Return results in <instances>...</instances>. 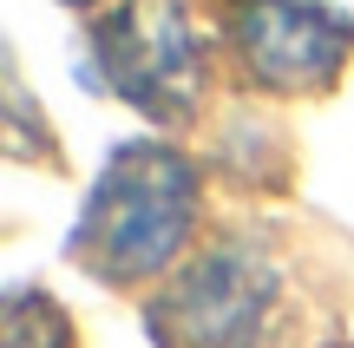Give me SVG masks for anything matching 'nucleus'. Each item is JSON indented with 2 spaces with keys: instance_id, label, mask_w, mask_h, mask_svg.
Returning a JSON list of instances; mask_svg holds the SVG:
<instances>
[{
  "instance_id": "f257e3e1",
  "label": "nucleus",
  "mask_w": 354,
  "mask_h": 348,
  "mask_svg": "<svg viewBox=\"0 0 354 348\" xmlns=\"http://www.w3.org/2000/svg\"><path fill=\"white\" fill-rule=\"evenodd\" d=\"M190 217H197V171L165 145H125L73 230V257L112 283L158 276L190 237Z\"/></svg>"
},
{
  "instance_id": "f03ea898",
  "label": "nucleus",
  "mask_w": 354,
  "mask_h": 348,
  "mask_svg": "<svg viewBox=\"0 0 354 348\" xmlns=\"http://www.w3.org/2000/svg\"><path fill=\"white\" fill-rule=\"evenodd\" d=\"M276 315V263L256 244H210L151 296L158 348H263Z\"/></svg>"
},
{
  "instance_id": "7ed1b4c3",
  "label": "nucleus",
  "mask_w": 354,
  "mask_h": 348,
  "mask_svg": "<svg viewBox=\"0 0 354 348\" xmlns=\"http://www.w3.org/2000/svg\"><path fill=\"white\" fill-rule=\"evenodd\" d=\"M99 66L105 86L151 118H190L203 92L197 39L177 0H125L99 20Z\"/></svg>"
},
{
  "instance_id": "20e7f679",
  "label": "nucleus",
  "mask_w": 354,
  "mask_h": 348,
  "mask_svg": "<svg viewBox=\"0 0 354 348\" xmlns=\"http://www.w3.org/2000/svg\"><path fill=\"white\" fill-rule=\"evenodd\" d=\"M230 39L243 66L276 92H308L342 73L354 20L328 0H230Z\"/></svg>"
},
{
  "instance_id": "39448f33",
  "label": "nucleus",
  "mask_w": 354,
  "mask_h": 348,
  "mask_svg": "<svg viewBox=\"0 0 354 348\" xmlns=\"http://www.w3.org/2000/svg\"><path fill=\"white\" fill-rule=\"evenodd\" d=\"M7 348H66L59 302L33 296V289H13L7 296Z\"/></svg>"
},
{
  "instance_id": "423d86ee",
  "label": "nucleus",
  "mask_w": 354,
  "mask_h": 348,
  "mask_svg": "<svg viewBox=\"0 0 354 348\" xmlns=\"http://www.w3.org/2000/svg\"><path fill=\"white\" fill-rule=\"evenodd\" d=\"M66 7H99V0H66Z\"/></svg>"
}]
</instances>
